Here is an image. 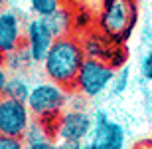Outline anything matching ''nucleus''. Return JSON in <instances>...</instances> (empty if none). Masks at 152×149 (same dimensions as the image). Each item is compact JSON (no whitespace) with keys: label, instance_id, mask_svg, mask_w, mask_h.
<instances>
[{"label":"nucleus","instance_id":"f257e3e1","mask_svg":"<svg viewBox=\"0 0 152 149\" xmlns=\"http://www.w3.org/2000/svg\"><path fill=\"white\" fill-rule=\"evenodd\" d=\"M85 50L83 44L75 38V36H61L56 38L51 44L50 52L44 60V74L48 76V80L56 82L59 86L73 90L75 80L81 66L85 62Z\"/></svg>","mask_w":152,"mask_h":149},{"label":"nucleus","instance_id":"f03ea898","mask_svg":"<svg viewBox=\"0 0 152 149\" xmlns=\"http://www.w3.org/2000/svg\"><path fill=\"white\" fill-rule=\"evenodd\" d=\"M136 18L138 12L134 0H105L99 16V30L111 40L123 44L134 30Z\"/></svg>","mask_w":152,"mask_h":149},{"label":"nucleus","instance_id":"7ed1b4c3","mask_svg":"<svg viewBox=\"0 0 152 149\" xmlns=\"http://www.w3.org/2000/svg\"><path fill=\"white\" fill-rule=\"evenodd\" d=\"M115 74H117V68H113L111 64L95 60V58H85L73 90L83 98H97L113 84Z\"/></svg>","mask_w":152,"mask_h":149},{"label":"nucleus","instance_id":"20e7f679","mask_svg":"<svg viewBox=\"0 0 152 149\" xmlns=\"http://www.w3.org/2000/svg\"><path fill=\"white\" fill-rule=\"evenodd\" d=\"M28 107L36 117H44L50 113H61L63 105L67 103V87L59 86L56 82H39L32 86L28 98Z\"/></svg>","mask_w":152,"mask_h":149},{"label":"nucleus","instance_id":"39448f33","mask_svg":"<svg viewBox=\"0 0 152 149\" xmlns=\"http://www.w3.org/2000/svg\"><path fill=\"white\" fill-rule=\"evenodd\" d=\"M30 123H32V111L28 103L6 96L0 98V133L12 137H24Z\"/></svg>","mask_w":152,"mask_h":149},{"label":"nucleus","instance_id":"423d86ee","mask_svg":"<svg viewBox=\"0 0 152 149\" xmlns=\"http://www.w3.org/2000/svg\"><path fill=\"white\" fill-rule=\"evenodd\" d=\"M81 44H83V50L87 58H95V60L107 62L113 68H118L124 62V52L121 48V44L111 40L109 36H105L101 30L87 34Z\"/></svg>","mask_w":152,"mask_h":149},{"label":"nucleus","instance_id":"0eeeda50","mask_svg":"<svg viewBox=\"0 0 152 149\" xmlns=\"http://www.w3.org/2000/svg\"><path fill=\"white\" fill-rule=\"evenodd\" d=\"M89 141L95 145V149H124V129L118 121L99 111L93 123Z\"/></svg>","mask_w":152,"mask_h":149},{"label":"nucleus","instance_id":"6e6552de","mask_svg":"<svg viewBox=\"0 0 152 149\" xmlns=\"http://www.w3.org/2000/svg\"><path fill=\"white\" fill-rule=\"evenodd\" d=\"M53 40H56V36L51 34V30L48 28V24L42 16H34L28 20V24H26V48H28L34 64H44Z\"/></svg>","mask_w":152,"mask_h":149},{"label":"nucleus","instance_id":"1a4fd4ad","mask_svg":"<svg viewBox=\"0 0 152 149\" xmlns=\"http://www.w3.org/2000/svg\"><path fill=\"white\" fill-rule=\"evenodd\" d=\"M95 119L83 109H67L59 117L56 139H67V141H85L93 131Z\"/></svg>","mask_w":152,"mask_h":149},{"label":"nucleus","instance_id":"9d476101","mask_svg":"<svg viewBox=\"0 0 152 149\" xmlns=\"http://www.w3.org/2000/svg\"><path fill=\"white\" fill-rule=\"evenodd\" d=\"M22 36H26V30L20 16L14 10H0V54L8 56L10 52L18 50L22 44Z\"/></svg>","mask_w":152,"mask_h":149},{"label":"nucleus","instance_id":"9b49d317","mask_svg":"<svg viewBox=\"0 0 152 149\" xmlns=\"http://www.w3.org/2000/svg\"><path fill=\"white\" fill-rule=\"evenodd\" d=\"M48 28L51 30V34L56 38H61V36H69L71 34V26H73V18H71V12L67 8H57L53 14L50 16H44Z\"/></svg>","mask_w":152,"mask_h":149},{"label":"nucleus","instance_id":"f8f14e48","mask_svg":"<svg viewBox=\"0 0 152 149\" xmlns=\"http://www.w3.org/2000/svg\"><path fill=\"white\" fill-rule=\"evenodd\" d=\"M30 92H32V86L24 80L22 76H18V74L10 76L8 82H6V87H4V96H6V98L20 99V102H28Z\"/></svg>","mask_w":152,"mask_h":149},{"label":"nucleus","instance_id":"ddd939ff","mask_svg":"<svg viewBox=\"0 0 152 149\" xmlns=\"http://www.w3.org/2000/svg\"><path fill=\"white\" fill-rule=\"evenodd\" d=\"M4 64H6V70H10V72H14V74H22L30 64H34V60H32L28 48H26V44H24V46H20L18 50L10 52V54L6 56Z\"/></svg>","mask_w":152,"mask_h":149},{"label":"nucleus","instance_id":"4468645a","mask_svg":"<svg viewBox=\"0 0 152 149\" xmlns=\"http://www.w3.org/2000/svg\"><path fill=\"white\" fill-rule=\"evenodd\" d=\"M34 16H50L57 8H61V0H28Z\"/></svg>","mask_w":152,"mask_h":149},{"label":"nucleus","instance_id":"2eb2a0df","mask_svg":"<svg viewBox=\"0 0 152 149\" xmlns=\"http://www.w3.org/2000/svg\"><path fill=\"white\" fill-rule=\"evenodd\" d=\"M24 143L30 145V143H38V141H44V139H51L50 135H48V131L44 129V125L38 121H32L30 123V127L26 129V133H24Z\"/></svg>","mask_w":152,"mask_h":149},{"label":"nucleus","instance_id":"dca6fc26","mask_svg":"<svg viewBox=\"0 0 152 149\" xmlns=\"http://www.w3.org/2000/svg\"><path fill=\"white\" fill-rule=\"evenodd\" d=\"M126 82H129V72H126V68H121V70H117V74H115V78H113V92L115 93H121V92H124L126 90Z\"/></svg>","mask_w":152,"mask_h":149},{"label":"nucleus","instance_id":"f3484780","mask_svg":"<svg viewBox=\"0 0 152 149\" xmlns=\"http://www.w3.org/2000/svg\"><path fill=\"white\" fill-rule=\"evenodd\" d=\"M0 149H26V143L22 137H12V135L0 133Z\"/></svg>","mask_w":152,"mask_h":149},{"label":"nucleus","instance_id":"a211bd4d","mask_svg":"<svg viewBox=\"0 0 152 149\" xmlns=\"http://www.w3.org/2000/svg\"><path fill=\"white\" fill-rule=\"evenodd\" d=\"M140 74L146 82H152V52H146L140 60Z\"/></svg>","mask_w":152,"mask_h":149},{"label":"nucleus","instance_id":"6ab92c4d","mask_svg":"<svg viewBox=\"0 0 152 149\" xmlns=\"http://www.w3.org/2000/svg\"><path fill=\"white\" fill-rule=\"evenodd\" d=\"M26 149H59V143L53 141V139H44V141H38V143L26 145Z\"/></svg>","mask_w":152,"mask_h":149},{"label":"nucleus","instance_id":"aec40b11","mask_svg":"<svg viewBox=\"0 0 152 149\" xmlns=\"http://www.w3.org/2000/svg\"><path fill=\"white\" fill-rule=\"evenodd\" d=\"M8 70H6V66L2 62H0V98L4 96V87H6V82H8Z\"/></svg>","mask_w":152,"mask_h":149},{"label":"nucleus","instance_id":"412c9836","mask_svg":"<svg viewBox=\"0 0 152 149\" xmlns=\"http://www.w3.org/2000/svg\"><path fill=\"white\" fill-rule=\"evenodd\" d=\"M81 149H95V145L91 143V141H83V147Z\"/></svg>","mask_w":152,"mask_h":149},{"label":"nucleus","instance_id":"4be33fe9","mask_svg":"<svg viewBox=\"0 0 152 149\" xmlns=\"http://www.w3.org/2000/svg\"><path fill=\"white\" fill-rule=\"evenodd\" d=\"M4 6H6V0H0V10H4Z\"/></svg>","mask_w":152,"mask_h":149}]
</instances>
